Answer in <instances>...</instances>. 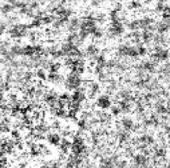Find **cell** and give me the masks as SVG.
Instances as JSON below:
<instances>
[{"instance_id":"10","label":"cell","mask_w":170,"mask_h":168,"mask_svg":"<svg viewBox=\"0 0 170 168\" xmlns=\"http://www.w3.org/2000/svg\"><path fill=\"white\" fill-rule=\"evenodd\" d=\"M122 126H123V128H125V130H126V131H129V130H133V128H134V126H135V124H134V123H133V120H131V119H129V117H125L123 120H122Z\"/></svg>"},{"instance_id":"1","label":"cell","mask_w":170,"mask_h":168,"mask_svg":"<svg viewBox=\"0 0 170 168\" xmlns=\"http://www.w3.org/2000/svg\"><path fill=\"white\" fill-rule=\"evenodd\" d=\"M80 84H82V80H80L79 75L77 73H70L68 77L66 79V87L68 90H78L80 87Z\"/></svg>"},{"instance_id":"16","label":"cell","mask_w":170,"mask_h":168,"mask_svg":"<svg viewBox=\"0 0 170 168\" xmlns=\"http://www.w3.org/2000/svg\"><path fill=\"white\" fill-rule=\"evenodd\" d=\"M38 76L42 77V79L46 77V76H44V71H43V69H39V71H38Z\"/></svg>"},{"instance_id":"15","label":"cell","mask_w":170,"mask_h":168,"mask_svg":"<svg viewBox=\"0 0 170 168\" xmlns=\"http://www.w3.org/2000/svg\"><path fill=\"white\" fill-rule=\"evenodd\" d=\"M111 111H113V113H114V115H119V112H122V109H120L119 105H117V107H115V105H114V107L111 108Z\"/></svg>"},{"instance_id":"14","label":"cell","mask_w":170,"mask_h":168,"mask_svg":"<svg viewBox=\"0 0 170 168\" xmlns=\"http://www.w3.org/2000/svg\"><path fill=\"white\" fill-rule=\"evenodd\" d=\"M137 50H138V55H141V56H144V55H146V48L145 47H137Z\"/></svg>"},{"instance_id":"3","label":"cell","mask_w":170,"mask_h":168,"mask_svg":"<svg viewBox=\"0 0 170 168\" xmlns=\"http://www.w3.org/2000/svg\"><path fill=\"white\" fill-rule=\"evenodd\" d=\"M27 33V25L24 24H16L10 29V35L12 38H21Z\"/></svg>"},{"instance_id":"7","label":"cell","mask_w":170,"mask_h":168,"mask_svg":"<svg viewBox=\"0 0 170 168\" xmlns=\"http://www.w3.org/2000/svg\"><path fill=\"white\" fill-rule=\"evenodd\" d=\"M83 100H84V92L83 91L77 90L73 94V96H71V101H75V103H78V104H80Z\"/></svg>"},{"instance_id":"6","label":"cell","mask_w":170,"mask_h":168,"mask_svg":"<svg viewBox=\"0 0 170 168\" xmlns=\"http://www.w3.org/2000/svg\"><path fill=\"white\" fill-rule=\"evenodd\" d=\"M97 104H98V107L102 108V109H106V108H109L110 105H111V101H110V98L109 96H101L99 99H98L97 101Z\"/></svg>"},{"instance_id":"5","label":"cell","mask_w":170,"mask_h":168,"mask_svg":"<svg viewBox=\"0 0 170 168\" xmlns=\"http://www.w3.org/2000/svg\"><path fill=\"white\" fill-rule=\"evenodd\" d=\"M147 163H149V160H147L146 155H135L134 156V164L137 166V168H146L147 167Z\"/></svg>"},{"instance_id":"9","label":"cell","mask_w":170,"mask_h":168,"mask_svg":"<svg viewBox=\"0 0 170 168\" xmlns=\"http://www.w3.org/2000/svg\"><path fill=\"white\" fill-rule=\"evenodd\" d=\"M86 55L88 57H92V59H95L98 56V48L95 46H88L87 50H86Z\"/></svg>"},{"instance_id":"2","label":"cell","mask_w":170,"mask_h":168,"mask_svg":"<svg viewBox=\"0 0 170 168\" xmlns=\"http://www.w3.org/2000/svg\"><path fill=\"white\" fill-rule=\"evenodd\" d=\"M109 32H110L111 38L119 36V35L123 33V24L120 23L119 20H113V21H111L110 28H109Z\"/></svg>"},{"instance_id":"8","label":"cell","mask_w":170,"mask_h":168,"mask_svg":"<svg viewBox=\"0 0 170 168\" xmlns=\"http://www.w3.org/2000/svg\"><path fill=\"white\" fill-rule=\"evenodd\" d=\"M80 23H82V21H79L77 17H74V19H71L68 21V29L73 33H75V31H77V29H80Z\"/></svg>"},{"instance_id":"11","label":"cell","mask_w":170,"mask_h":168,"mask_svg":"<svg viewBox=\"0 0 170 168\" xmlns=\"http://www.w3.org/2000/svg\"><path fill=\"white\" fill-rule=\"evenodd\" d=\"M48 141L51 144H59L60 143V136L56 134H50L48 135Z\"/></svg>"},{"instance_id":"13","label":"cell","mask_w":170,"mask_h":168,"mask_svg":"<svg viewBox=\"0 0 170 168\" xmlns=\"http://www.w3.org/2000/svg\"><path fill=\"white\" fill-rule=\"evenodd\" d=\"M13 10V6L10 3V4H4L3 6V14H7V12H11Z\"/></svg>"},{"instance_id":"12","label":"cell","mask_w":170,"mask_h":168,"mask_svg":"<svg viewBox=\"0 0 170 168\" xmlns=\"http://www.w3.org/2000/svg\"><path fill=\"white\" fill-rule=\"evenodd\" d=\"M48 79H50L51 82H54V83H59V82L63 80V79H62L58 73H52V72L50 73V76H48Z\"/></svg>"},{"instance_id":"4","label":"cell","mask_w":170,"mask_h":168,"mask_svg":"<svg viewBox=\"0 0 170 168\" xmlns=\"http://www.w3.org/2000/svg\"><path fill=\"white\" fill-rule=\"evenodd\" d=\"M169 57V51L168 50H163L161 47L155 48V52L153 54V61L154 63H158V61H163Z\"/></svg>"}]
</instances>
